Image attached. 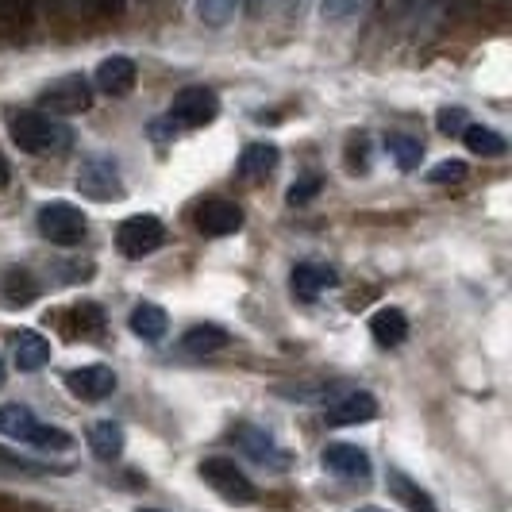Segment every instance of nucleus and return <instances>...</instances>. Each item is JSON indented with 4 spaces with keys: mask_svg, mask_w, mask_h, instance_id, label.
Returning a JSON list of instances; mask_svg holds the SVG:
<instances>
[{
    "mask_svg": "<svg viewBox=\"0 0 512 512\" xmlns=\"http://www.w3.org/2000/svg\"><path fill=\"white\" fill-rule=\"evenodd\" d=\"M8 135L27 154H66L74 143V128L47 112H16L8 120Z\"/></svg>",
    "mask_w": 512,
    "mask_h": 512,
    "instance_id": "f257e3e1",
    "label": "nucleus"
},
{
    "mask_svg": "<svg viewBox=\"0 0 512 512\" xmlns=\"http://www.w3.org/2000/svg\"><path fill=\"white\" fill-rule=\"evenodd\" d=\"M0 436L27 443V447H39V451H70L74 439L66 436L62 428L43 424L39 416L24 405H0Z\"/></svg>",
    "mask_w": 512,
    "mask_h": 512,
    "instance_id": "f03ea898",
    "label": "nucleus"
},
{
    "mask_svg": "<svg viewBox=\"0 0 512 512\" xmlns=\"http://www.w3.org/2000/svg\"><path fill=\"white\" fill-rule=\"evenodd\" d=\"M35 224L43 231V239H51L58 247H77L89 231V220L77 205H66V201H51V205L39 208Z\"/></svg>",
    "mask_w": 512,
    "mask_h": 512,
    "instance_id": "7ed1b4c3",
    "label": "nucleus"
},
{
    "mask_svg": "<svg viewBox=\"0 0 512 512\" xmlns=\"http://www.w3.org/2000/svg\"><path fill=\"white\" fill-rule=\"evenodd\" d=\"M201 478H205L208 486L216 489L224 501H231V505H251L258 497L255 486H251V478H247L231 459H205L201 462Z\"/></svg>",
    "mask_w": 512,
    "mask_h": 512,
    "instance_id": "20e7f679",
    "label": "nucleus"
},
{
    "mask_svg": "<svg viewBox=\"0 0 512 512\" xmlns=\"http://www.w3.org/2000/svg\"><path fill=\"white\" fill-rule=\"evenodd\" d=\"M216 112H220V97L212 89H205V85H189L170 104V124H178V128H205V124L216 120Z\"/></svg>",
    "mask_w": 512,
    "mask_h": 512,
    "instance_id": "39448f33",
    "label": "nucleus"
},
{
    "mask_svg": "<svg viewBox=\"0 0 512 512\" xmlns=\"http://www.w3.org/2000/svg\"><path fill=\"white\" fill-rule=\"evenodd\" d=\"M231 439H235V443H239V451H247V455H251L258 466L285 470V466L293 462V455L285 451L282 443L270 436L266 428H258V424H235V428H231Z\"/></svg>",
    "mask_w": 512,
    "mask_h": 512,
    "instance_id": "423d86ee",
    "label": "nucleus"
},
{
    "mask_svg": "<svg viewBox=\"0 0 512 512\" xmlns=\"http://www.w3.org/2000/svg\"><path fill=\"white\" fill-rule=\"evenodd\" d=\"M93 104V85L81 74L58 77L54 85H47L39 93V108L43 112H62V116H74V112H85Z\"/></svg>",
    "mask_w": 512,
    "mask_h": 512,
    "instance_id": "0eeeda50",
    "label": "nucleus"
},
{
    "mask_svg": "<svg viewBox=\"0 0 512 512\" xmlns=\"http://www.w3.org/2000/svg\"><path fill=\"white\" fill-rule=\"evenodd\" d=\"M166 243V228L154 216H131L116 228V247L128 258H147Z\"/></svg>",
    "mask_w": 512,
    "mask_h": 512,
    "instance_id": "6e6552de",
    "label": "nucleus"
},
{
    "mask_svg": "<svg viewBox=\"0 0 512 512\" xmlns=\"http://www.w3.org/2000/svg\"><path fill=\"white\" fill-rule=\"evenodd\" d=\"M77 189L93 201H112L124 193V181L116 174V166L108 158H85L81 170H77Z\"/></svg>",
    "mask_w": 512,
    "mask_h": 512,
    "instance_id": "1a4fd4ad",
    "label": "nucleus"
},
{
    "mask_svg": "<svg viewBox=\"0 0 512 512\" xmlns=\"http://www.w3.org/2000/svg\"><path fill=\"white\" fill-rule=\"evenodd\" d=\"M66 389L77 401H104L116 393V374L108 366H81V370L66 374Z\"/></svg>",
    "mask_w": 512,
    "mask_h": 512,
    "instance_id": "9d476101",
    "label": "nucleus"
},
{
    "mask_svg": "<svg viewBox=\"0 0 512 512\" xmlns=\"http://www.w3.org/2000/svg\"><path fill=\"white\" fill-rule=\"evenodd\" d=\"M324 466L332 474H339V478H351V482H366L370 470H374L370 455L362 447H355V443H328L324 447Z\"/></svg>",
    "mask_w": 512,
    "mask_h": 512,
    "instance_id": "9b49d317",
    "label": "nucleus"
},
{
    "mask_svg": "<svg viewBox=\"0 0 512 512\" xmlns=\"http://www.w3.org/2000/svg\"><path fill=\"white\" fill-rule=\"evenodd\" d=\"M378 416V401L370 397V393H362V389H355V393H343L339 401H332L328 405V412H324V420L328 424H335V428H351V424H370Z\"/></svg>",
    "mask_w": 512,
    "mask_h": 512,
    "instance_id": "f8f14e48",
    "label": "nucleus"
},
{
    "mask_svg": "<svg viewBox=\"0 0 512 512\" xmlns=\"http://www.w3.org/2000/svg\"><path fill=\"white\" fill-rule=\"evenodd\" d=\"M97 89L108 93V97H128L131 89H135V81H139V70H135V62L124 58V54H112V58H104L101 66H97Z\"/></svg>",
    "mask_w": 512,
    "mask_h": 512,
    "instance_id": "ddd939ff",
    "label": "nucleus"
},
{
    "mask_svg": "<svg viewBox=\"0 0 512 512\" xmlns=\"http://www.w3.org/2000/svg\"><path fill=\"white\" fill-rule=\"evenodd\" d=\"M197 228L212 235V239L235 235V231L243 228V208L231 205V201H205V205L197 208Z\"/></svg>",
    "mask_w": 512,
    "mask_h": 512,
    "instance_id": "4468645a",
    "label": "nucleus"
},
{
    "mask_svg": "<svg viewBox=\"0 0 512 512\" xmlns=\"http://www.w3.org/2000/svg\"><path fill=\"white\" fill-rule=\"evenodd\" d=\"M289 285H293V297H301V301H316L324 289L339 285V274H335L332 266H320V262H301V266H293Z\"/></svg>",
    "mask_w": 512,
    "mask_h": 512,
    "instance_id": "2eb2a0df",
    "label": "nucleus"
},
{
    "mask_svg": "<svg viewBox=\"0 0 512 512\" xmlns=\"http://www.w3.org/2000/svg\"><path fill=\"white\" fill-rule=\"evenodd\" d=\"M370 335L378 347H401L409 339V320L401 308H378L370 316Z\"/></svg>",
    "mask_w": 512,
    "mask_h": 512,
    "instance_id": "dca6fc26",
    "label": "nucleus"
},
{
    "mask_svg": "<svg viewBox=\"0 0 512 512\" xmlns=\"http://www.w3.org/2000/svg\"><path fill=\"white\" fill-rule=\"evenodd\" d=\"M12 355H16V366L31 374V370H43L51 362V343L39 332H20L12 339Z\"/></svg>",
    "mask_w": 512,
    "mask_h": 512,
    "instance_id": "f3484780",
    "label": "nucleus"
},
{
    "mask_svg": "<svg viewBox=\"0 0 512 512\" xmlns=\"http://www.w3.org/2000/svg\"><path fill=\"white\" fill-rule=\"evenodd\" d=\"M89 451H93L101 462L120 459V451H124V432H120V424L97 420V424L89 428Z\"/></svg>",
    "mask_w": 512,
    "mask_h": 512,
    "instance_id": "a211bd4d",
    "label": "nucleus"
},
{
    "mask_svg": "<svg viewBox=\"0 0 512 512\" xmlns=\"http://www.w3.org/2000/svg\"><path fill=\"white\" fill-rule=\"evenodd\" d=\"M231 335L220 328V324H197V328H189L185 339H181V347L189 351V355H212V351H224L228 347Z\"/></svg>",
    "mask_w": 512,
    "mask_h": 512,
    "instance_id": "6ab92c4d",
    "label": "nucleus"
},
{
    "mask_svg": "<svg viewBox=\"0 0 512 512\" xmlns=\"http://www.w3.org/2000/svg\"><path fill=\"white\" fill-rule=\"evenodd\" d=\"M389 489H393V497H397V501H401L409 512H439L436 501H432L424 489L416 486L412 478H405L401 470H389Z\"/></svg>",
    "mask_w": 512,
    "mask_h": 512,
    "instance_id": "aec40b11",
    "label": "nucleus"
},
{
    "mask_svg": "<svg viewBox=\"0 0 512 512\" xmlns=\"http://www.w3.org/2000/svg\"><path fill=\"white\" fill-rule=\"evenodd\" d=\"M166 328H170V320L158 305H139L131 312V332L139 339H147V343H158L166 335Z\"/></svg>",
    "mask_w": 512,
    "mask_h": 512,
    "instance_id": "412c9836",
    "label": "nucleus"
},
{
    "mask_svg": "<svg viewBox=\"0 0 512 512\" xmlns=\"http://www.w3.org/2000/svg\"><path fill=\"white\" fill-rule=\"evenodd\" d=\"M278 147L274 143H251L243 158H239V174H247V178H258V174H270L274 166H278Z\"/></svg>",
    "mask_w": 512,
    "mask_h": 512,
    "instance_id": "4be33fe9",
    "label": "nucleus"
},
{
    "mask_svg": "<svg viewBox=\"0 0 512 512\" xmlns=\"http://www.w3.org/2000/svg\"><path fill=\"white\" fill-rule=\"evenodd\" d=\"M385 151L393 154V162L409 174V170H416L420 166V158H424V143L420 139H412V135H401V131H393L389 139H385Z\"/></svg>",
    "mask_w": 512,
    "mask_h": 512,
    "instance_id": "5701e85b",
    "label": "nucleus"
},
{
    "mask_svg": "<svg viewBox=\"0 0 512 512\" xmlns=\"http://www.w3.org/2000/svg\"><path fill=\"white\" fill-rule=\"evenodd\" d=\"M0 289H4L8 305H31V301L39 297V285H35V278H31L27 270H8Z\"/></svg>",
    "mask_w": 512,
    "mask_h": 512,
    "instance_id": "b1692460",
    "label": "nucleus"
},
{
    "mask_svg": "<svg viewBox=\"0 0 512 512\" xmlns=\"http://www.w3.org/2000/svg\"><path fill=\"white\" fill-rule=\"evenodd\" d=\"M462 139H466V147H470V151L482 154V158H501V154L509 151V147H505V139H501L493 128H466L462 131Z\"/></svg>",
    "mask_w": 512,
    "mask_h": 512,
    "instance_id": "393cba45",
    "label": "nucleus"
},
{
    "mask_svg": "<svg viewBox=\"0 0 512 512\" xmlns=\"http://www.w3.org/2000/svg\"><path fill=\"white\" fill-rule=\"evenodd\" d=\"M0 470H16V474H31V478H47V474H58V470H66V466L35 462V459H27V455H12V451L0 447Z\"/></svg>",
    "mask_w": 512,
    "mask_h": 512,
    "instance_id": "a878e982",
    "label": "nucleus"
},
{
    "mask_svg": "<svg viewBox=\"0 0 512 512\" xmlns=\"http://www.w3.org/2000/svg\"><path fill=\"white\" fill-rule=\"evenodd\" d=\"M35 16V0H0V24L8 31H24Z\"/></svg>",
    "mask_w": 512,
    "mask_h": 512,
    "instance_id": "bb28decb",
    "label": "nucleus"
},
{
    "mask_svg": "<svg viewBox=\"0 0 512 512\" xmlns=\"http://www.w3.org/2000/svg\"><path fill=\"white\" fill-rule=\"evenodd\" d=\"M235 8H239V0H197V16L208 27H224L235 16Z\"/></svg>",
    "mask_w": 512,
    "mask_h": 512,
    "instance_id": "cd10ccee",
    "label": "nucleus"
},
{
    "mask_svg": "<svg viewBox=\"0 0 512 512\" xmlns=\"http://www.w3.org/2000/svg\"><path fill=\"white\" fill-rule=\"evenodd\" d=\"M436 128H439V135H462V131L470 128V124H466V108H459V104H447V108H439Z\"/></svg>",
    "mask_w": 512,
    "mask_h": 512,
    "instance_id": "c85d7f7f",
    "label": "nucleus"
},
{
    "mask_svg": "<svg viewBox=\"0 0 512 512\" xmlns=\"http://www.w3.org/2000/svg\"><path fill=\"white\" fill-rule=\"evenodd\" d=\"M320 185H324V178H320V174H308L305 181H297V185H289V193H285V201H289V205H305V201H312V197L320 193Z\"/></svg>",
    "mask_w": 512,
    "mask_h": 512,
    "instance_id": "c756f323",
    "label": "nucleus"
},
{
    "mask_svg": "<svg viewBox=\"0 0 512 512\" xmlns=\"http://www.w3.org/2000/svg\"><path fill=\"white\" fill-rule=\"evenodd\" d=\"M466 178V162H459V158H451V162H439L436 170L428 174V181L432 185H455V181Z\"/></svg>",
    "mask_w": 512,
    "mask_h": 512,
    "instance_id": "7c9ffc66",
    "label": "nucleus"
},
{
    "mask_svg": "<svg viewBox=\"0 0 512 512\" xmlns=\"http://www.w3.org/2000/svg\"><path fill=\"white\" fill-rule=\"evenodd\" d=\"M74 320H77V328H81V332H89V335H97L104 328V312L97 305H89V301L77 308Z\"/></svg>",
    "mask_w": 512,
    "mask_h": 512,
    "instance_id": "2f4dec72",
    "label": "nucleus"
},
{
    "mask_svg": "<svg viewBox=\"0 0 512 512\" xmlns=\"http://www.w3.org/2000/svg\"><path fill=\"white\" fill-rule=\"evenodd\" d=\"M362 0H324V20H351L355 12H359Z\"/></svg>",
    "mask_w": 512,
    "mask_h": 512,
    "instance_id": "473e14b6",
    "label": "nucleus"
},
{
    "mask_svg": "<svg viewBox=\"0 0 512 512\" xmlns=\"http://www.w3.org/2000/svg\"><path fill=\"white\" fill-rule=\"evenodd\" d=\"M89 4H93L97 12H104V16H108V12H120V4H124V0H89Z\"/></svg>",
    "mask_w": 512,
    "mask_h": 512,
    "instance_id": "72a5a7b5",
    "label": "nucleus"
},
{
    "mask_svg": "<svg viewBox=\"0 0 512 512\" xmlns=\"http://www.w3.org/2000/svg\"><path fill=\"white\" fill-rule=\"evenodd\" d=\"M8 185V162H4V154H0V189Z\"/></svg>",
    "mask_w": 512,
    "mask_h": 512,
    "instance_id": "f704fd0d",
    "label": "nucleus"
},
{
    "mask_svg": "<svg viewBox=\"0 0 512 512\" xmlns=\"http://www.w3.org/2000/svg\"><path fill=\"white\" fill-rule=\"evenodd\" d=\"M355 512H385V509H378V505H362V509H355Z\"/></svg>",
    "mask_w": 512,
    "mask_h": 512,
    "instance_id": "c9c22d12",
    "label": "nucleus"
},
{
    "mask_svg": "<svg viewBox=\"0 0 512 512\" xmlns=\"http://www.w3.org/2000/svg\"><path fill=\"white\" fill-rule=\"evenodd\" d=\"M4 378H8V366H4V359H0V385H4Z\"/></svg>",
    "mask_w": 512,
    "mask_h": 512,
    "instance_id": "e433bc0d",
    "label": "nucleus"
},
{
    "mask_svg": "<svg viewBox=\"0 0 512 512\" xmlns=\"http://www.w3.org/2000/svg\"><path fill=\"white\" fill-rule=\"evenodd\" d=\"M139 512H166V509H139Z\"/></svg>",
    "mask_w": 512,
    "mask_h": 512,
    "instance_id": "4c0bfd02",
    "label": "nucleus"
},
{
    "mask_svg": "<svg viewBox=\"0 0 512 512\" xmlns=\"http://www.w3.org/2000/svg\"><path fill=\"white\" fill-rule=\"evenodd\" d=\"M258 4H262V0H251V8H258Z\"/></svg>",
    "mask_w": 512,
    "mask_h": 512,
    "instance_id": "58836bf2",
    "label": "nucleus"
}]
</instances>
